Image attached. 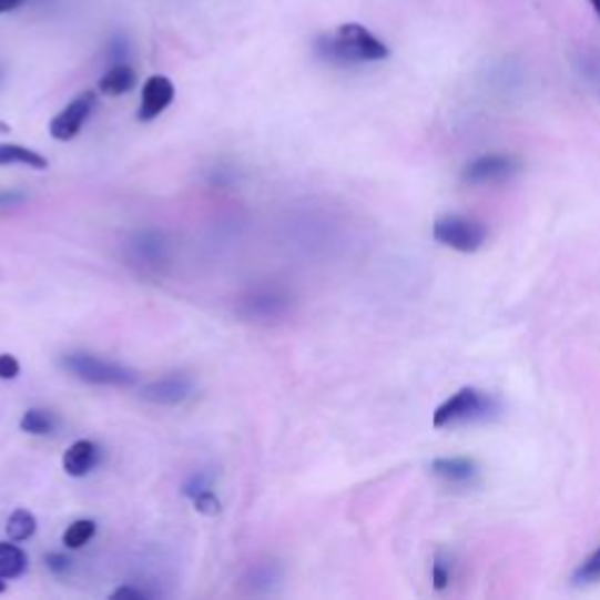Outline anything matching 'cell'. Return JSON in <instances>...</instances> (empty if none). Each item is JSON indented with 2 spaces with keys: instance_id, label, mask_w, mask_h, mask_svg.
<instances>
[{
  "instance_id": "cell-1",
  "label": "cell",
  "mask_w": 600,
  "mask_h": 600,
  "mask_svg": "<svg viewBox=\"0 0 600 600\" xmlns=\"http://www.w3.org/2000/svg\"><path fill=\"white\" fill-rule=\"evenodd\" d=\"M317 52L334 64H370L389 57L387 45L362 24H340L317 40Z\"/></svg>"
},
{
  "instance_id": "cell-2",
  "label": "cell",
  "mask_w": 600,
  "mask_h": 600,
  "mask_svg": "<svg viewBox=\"0 0 600 600\" xmlns=\"http://www.w3.org/2000/svg\"><path fill=\"white\" fill-rule=\"evenodd\" d=\"M71 376H75L82 383L90 385H111V387H132L139 383V374L128 366L101 359L94 355H85V352H73L61 359Z\"/></svg>"
},
{
  "instance_id": "cell-3",
  "label": "cell",
  "mask_w": 600,
  "mask_h": 600,
  "mask_svg": "<svg viewBox=\"0 0 600 600\" xmlns=\"http://www.w3.org/2000/svg\"><path fill=\"white\" fill-rule=\"evenodd\" d=\"M431 235L439 244L460 254H476L488 240V231L481 221L460 214H444L431 225Z\"/></svg>"
},
{
  "instance_id": "cell-4",
  "label": "cell",
  "mask_w": 600,
  "mask_h": 600,
  "mask_svg": "<svg viewBox=\"0 0 600 600\" xmlns=\"http://www.w3.org/2000/svg\"><path fill=\"white\" fill-rule=\"evenodd\" d=\"M492 410V399L486 395V391L476 389V387H462L450 395L431 416V425L437 429H446L452 425H462V423H474L488 418V413Z\"/></svg>"
},
{
  "instance_id": "cell-5",
  "label": "cell",
  "mask_w": 600,
  "mask_h": 600,
  "mask_svg": "<svg viewBox=\"0 0 600 600\" xmlns=\"http://www.w3.org/2000/svg\"><path fill=\"white\" fill-rule=\"evenodd\" d=\"M521 170H523L521 157H516L511 153H490L469 162L462 172V179L474 185L500 183L516 176Z\"/></svg>"
},
{
  "instance_id": "cell-6",
  "label": "cell",
  "mask_w": 600,
  "mask_h": 600,
  "mask_svg": "<svg viewBox=\"0 0 600 600\" xmlns=\"http://www.w3.org/2000/svg\"><path fill=\"white\" fill-rule=\"evenodd\" d=\"M96 106V94L94 92H82L80 96H75L69 106L57 113L50 122V134L57 141H71L80 134L82 125L90 120L92 111Z\"/></svg>"
},
{
  "instance_id": "cell-7",
  "label": "cell",
  "mask_w": 600,
  "mask_h": 600,
  "mask_svg": "<svg viewBox=\"0 0 600 600\" xmlns=\"http://www.w3.org/2000/svg\"><path fill=\"white\" fill-rule=\"evenodd\" d=\"M193 389H195L193 378L183 374H172V376H164L160 380L149 383L146 387H141V399L160 404V406H176L189 399L193 395Z\"/></svg>"
},
{
  "instance_id": "cell-8",
  "label": "cell",
  "mask_w": 600,
  "mask_h": 600,
  "mask_svg": "<svg viewBox=\"0 0 600 600\" xmlns=\"http://www.w3.org/2000/svg\"><path fill=\"white\" fill-rule=\"evenodd\" d=\"M174 82L167 75H151L146 80V85L141 90V106H139V120L141 122H151L160 118L164 111L170 109V103L174 101Z\"/></svg>"
},
{
  "instance_id": "cell-9",
  "label": "cell",
  "mask_w": 600,
  "mask_h": 600,
  "mask_svg": "<svg viewBox=\"0 0 600 600\" xmlns=\"http://www.w3.org/2000/svg\"><path fill=\"white\" fill-rule=\"evenodd\" d=\"M431 471L448 486H474L481 476L479 462L471 458H439L431 462Z\"/></svg>"
},
{
  "instance_id": "cell-10",
  "label": "cell",
  "mask_w": 600,
  "mask_h": 600,
  "mask_svg": "<svg viewBox=\"0 0 600 600\" xmlns=\"http://www.w3.org/2000/svg\"><path fill=\"white\" fill-rule=\"evenodd\" d=\"M101 462V448L90 441V439H80L75 444L69 446V450L64 452V471L73 479H80V476H88L96 465Z\"/></svg>"
},
{
  "instance_id": "cell-11",
  "label": "cell",
  "mask_w": 600,
  "mask_h": 600,
  "mask_svg": "<svg viewBox=\"0 0 600 600\" xmlns=\"http://www.w3.org/2000/svg\"><path fill=\"white\" fill-rule=\"evenodd\" d=\"M136 88V71L125 64V61H120V64H113L103 78L99 80V90L106 96H122Z\"/></svg>"
},
{
  "instance_id": "cell-12",
  "label": "cell",
  "mask_w": 600,
  "mask_h": 600,
  "mask_svg": "<svg viewBox=\"0 0 600 600\" xmlns=\"http://www.w3.org/2000/svg\"><path fill=\"white\" fill-rule=\"evenodd\" d=\"M8 164H24L29 170H48V160L27 149L19 146V143H0V167H8Z\"/></svg>"
},
{
  "instance_id": "cell-13",
  "label": "cell",
  "mask_w": 600,
  "mask_h": 600,
  "mask_svg": "<svg viewBox=\"0 0 600 600\" xmlns=\"http://www.w3.org/2000/svg\"><path fill=\"white\" fill-rule=\"evenodd\" d=\"M29 568V556L24 549H19L17 545L10 542H0V577L3 579H17L22 577Z\"/></svg>"
},
{
  "instance_id": "cell-14",
  "label": "cell",
  "mask_w": 600,
  "mask_h": 600,
  "mask_svg": "<svg viewBox=\"0 0 600 600\" xmlns=\"http://www.w3.org/2000/svg\"><path fill=\"white\" fill-rule=\"evenodd\" d=\"M19 427L27 434H33V437H45V434H52L57 429V418L45 408H29Z\"/></svg>"
},
{
  "instance_id": "cell-15",
  "label": "cell",
  "mask_w": 600,
  "mask_h": 600,
  "mask_svg": "<svg viewBox=\"0 0 600 600\" xmlns=\"http://www.w3.org/2000/svg\"><path fill=\"white\" fill-rule=\"evenodd\" d=\"M35 528H38L35 516L27 509H17L8 519V537L12 542L29 540V537L35 535Z\"/></svg>"
},
{
  "instance_id": "cell-16",
  "label": "cell",
  "mask_w": 600,
  "mask_h": 600,
  "mask_svg": "<svg viewBox=\"0 0 600 600\" xmlns=\"http://www.w3.org/2000/svg\"><path fill=\"white\" fill-rule=\"evenodd\" d=\"M94 532H96V523L92 519H80V521H73L67 528V532H64V537H61V540H64L67 549H82L92 540Z\"/></svg>"
},
{
  "instance_id": "cell-17",
  "label": "cell",
  "mask_w": 600,
  "mask_h": 600,
  "mask_svg": "<svg viewBox=\"0 0 600 600\" xmlns=\"http://www.w3.org/2000/svg\"><path fill=\"white\" fill-rule=\"evenodd\" d=\"M574 582L577 584H596L600 582V547L587 558V561L574 570Z\"/></svg>"
},
{
  "instance_id": "cell-18",
  "label": "cell",
  "mask_w": 600,
  "mask_h": 600,
  "mask_svg": "<svg viewBox=\"0 0 600 600\" xmlns=\"http://www.w3.org/2000/svg\"><path fill=\"white\" fill-rule=\"evenodd\" d=\"M452 579V563L450 558H446L444 553H439L437 558H434L431 563V582H434V589L437 591H444Z\"/></svg>"
},
{
  "instance_id": "cell-19",
  "label": "cell",
  "mask_w": 600,
  "mask_h": 600,
  "mask_svg": "<svg viewBox=\"0 0 600 600\" xmlns=\"http://www.w3.org/2000/svg\"><path fill=\"white\" fill-rule=\"evenodd\" d=\"M193 502H195V509L200 513H204V516H218L221 513V500L212 492V488L200 492V495H195Z\"/></svg>"
},
{
  "instance_id": "cell-20",
  "label": "cell",
  "mask_w": 600,
  "mask_h": 600,
  "mask_svg": "<svg viewBox=\"0 0 600 600\" xmlns=\"http://www.w3.org/2000/svg\"><path fill=\"white\" fill-rule=\"evenodd\" d=\"M210 488H212V486H210V476L195 474V476H191L189 481L183 484V495H185V498H195V495H200V492H204V490H210Z\"/></svg>"
},
{
  "instance_id": "cell-21",
  "label": "cell",
  "mask_w": 600,
  "mask_h": 600,
  "mask_svg": "<svg viewBox=\"0 0 600 600\" xmlns=\"http://www.w3.org/2000/svg\"><path fill=\"white\" fill-rule=\"evenodd\" d=\"M29 197L19 191H0V214H6L14 206H22Z\"/></svg>"
},
{
  "instance_id": "cell-22",
  "label": "cell",
  "mask_w": 600,
  "mask_h": 600,
  "mask_svg": "<svg viewBox=\"0 0 600 600\" xmlns=\"http://www.w3.org/2000/svg\"><path fill=\"white\" fill-rule=\"evenodd\" d=\"M19 376V362L12 355H0V380H14Z\"/></svg>"
},
{
  "instance_id": "cell-23",
  "label": "cell",
  "mask_w": 600,
  "mask_h": 600,
  "mask_svg": "<svg viewBox=\"0 0 600 600\" xmlns=\"http://www.w3.org/2000/svg\"><path fill=\"white\" fill-rule=\"evenodd\" d=\"M45 563H48V568H50L54 574H64V572H69V568H71V558L64 556V553H48V556H45Z\"/></svg>"
},
{
  "instance_id": "cell-24",
  "label": "cell",
  "mask_w": 600,
  "mask_h": 600,
  "mask_svg": "<svg viewBox=\"0 0 600 600\" xmlns=\"http://www.w3.org/2000/svg\"><path fill=\"white\" fill-rule=\"evenodd\" d=\"M111 598L113 600H146V598H151L146 591H141V589H132V587H120V589H115L113 593H111Z\"/></svg>"
},
{
  "instance_id": "cell-25",
  "label": "cell",
  "mask_w": 600,
  "mask_h": 600,
  "mask_svg": "<svg viewBox=\"0 0 600 600\" xmlns=\"http://www.w3.org/2000/svg\"><path fill=\"white\" fill-rule=\"evenodd\" d=\"M27 0H0V14H6V12H12L17 10L19 6H24Z\"/></svg>"
},
{
  "instance_id": "cell-26",
  "label": "cell",
  "mask_w": 600,
  "mask_h": 600,
  "mask_svg": "<svg viewBox=\"0 0 600 600\" xmlns=\"http://www.w3.org/2000/svg\"><path fill=\"white\" fill-rule=\"evenodd\" d=\"M589 6L593 8V12L598 17V22H600V0H589Z\"/></svg>"
},
{
  "instance_id": "cell-27",
  "label": "cell",
  "mask_w": 600,
  "mask_h": 600,
  "mask_svg": "<svg viewBox=\"0 0 600 600\" xmlns=\"http://www.w3.org/2000/svg\"><path fill=\"white\" fill-rule=\"evenodd\" d=\"M6 591H8V582L3 577H0V593H6Z\"/></svg>"
},
{
  "instance_id": "cell-28",
  "label": "cell",
  "mask_w": 600,
  "mask_h": 600,
  "mask_svg": "<svg viewBox=\"0 0 600 600\" xmlns=\"http://www.w3.org/2000/svg\"><path fill=\"white\" fill-rule=\"evenodd\" d=\"M0 80H3V71H0Z\"/></svg>"
}]
</instances>
